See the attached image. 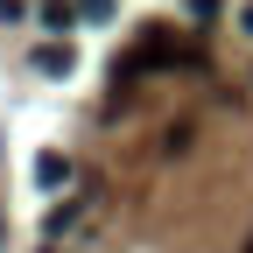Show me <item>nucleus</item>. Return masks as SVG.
Listing matches in <instances>:
<instances>
[{
    "mask_svg": "<svg viewBox=\"0 0 253 253\" xmlns=\"http://www.w3.org/2000/svg\"><path fill=\"white\" fill-rule=\"evenodd\" d=\"M63 176H71V162H63V155H36V183H42V190H56Z\"/></svg>",
    "mask_w": 253,
    "mask_h": 253,
    "instance_id": "1",
    "label": "nucleus"
},
{
    "mask_svg": "<svg viewBox=\"0 0 253 253\" xmlns=\"http://www.w3.org/2000/svg\"><path fill=\"white\" fill-rule=\"evenodd\" d=\"M36 71L42 78H71V49H36Z\"/></svg>",
    "mask_w": 253,
    "mask_h": 253,
    "instance_id": "2",
    "label": "nucleus"
},
{
    "mask_svg": "<svg viewBox=\"0 0 253 253\" xmlns=\"http://www.w3.org/2000/svg\"><path fill=\"white\" fill-rule=\"evenodd\" d=\"M42 21H49V28H71L78 14H71V0H42Z\"/></svg>",
    "mask_w": 253,
    "mask_h": 253,
    "instance_id": "3",
    "label": "nucleus"
},
{
    "mask_svg": "<svg viewBox=\"0 0 253 253\" xmlns=\"http://www.w3.org/2000/svg\"><path fill=\"white\" fill-rule=\"evenodd\" d=\"M78 7H84L91 21H106V14H113V0H78Z\"/></svg>",
    "mask_w": 253,
    "mask_h": 253,
    "instance_id": "4",
    "label": "nucleus"
},
{
    "mask_svg": "<svg viewBox=\"0 0 253 253\" xmlns=\"http://www.w3.org/2000/svg\"><path fill=\"white\" fill-rule=\"evenodd\" d=\"M0 246H7V225H0Z\"/></svg>",
    "mask_w": 253,
    "mask_h": 253,
    "instance_id": "5",
    "label": "nucleus"
},
{
    "mask_svg": "<svg viewBox=\"0 0 253 253\" xmlns=\"http://www.w3.org/2000/svg\"><path fill=\"white\" fill-rule=\"evenodd\" d=\"M246 253H253V246H246Z\"/></svg>",
    "mask_w": 253,
    "mask_h": 253,
    "instance_id": "6",
    "label": "nucleus"
}]
</instances>
